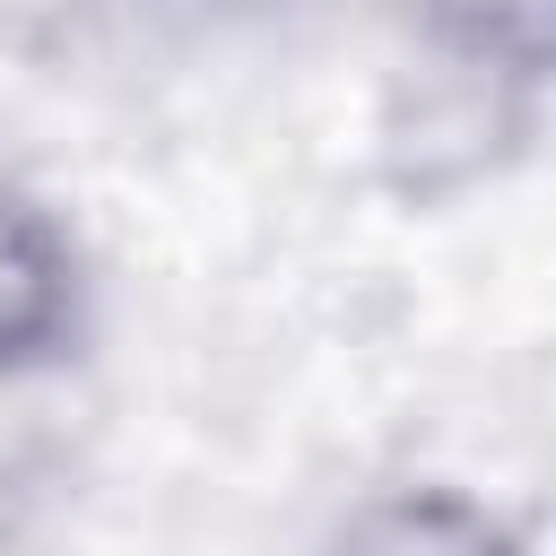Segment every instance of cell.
<instances>
[{
    "label": "cell",
    "instance_id": "cell-1",
    "mask_svg": "<svg viewBox=\"0 0 556 556\" xmlns=\"http://www.w3.org/2000/svg\"><path fill=\"white\" fill-rule=\"evenodd\" d=\"M78 339V252L43 200L0 182V365H43Z\"/></svg>",
    "mask_w": 556,
    "mask_h": 556
},
{
    "label": "cell",
    "instance_id": "cell-2",
    "mask_svg": "<svg viewBox=\"0 0 556 556\" xmlns=\"http://www.w3.org/2000/svg\"><path fill=\"white\" fill-rule=\"evenodd\" d=\"M330 556H530V539L460 486H382L330 530Z\"/></svg>",
    "mask_w": 556,
    "mask_h": 556
}]
</instances>
